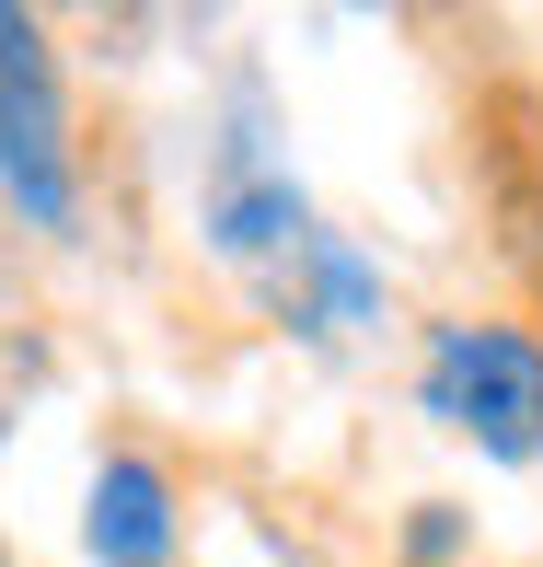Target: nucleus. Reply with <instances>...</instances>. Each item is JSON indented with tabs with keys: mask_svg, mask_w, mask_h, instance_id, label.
<instances>
[{
	"mask_svg": "<svg viewBox=\"0 0 543 567\" xmlns=\"http://www.w3.org/2000/svg\"><path fill=\"white\" fill-rule=\"evenodd\" d=\"M417 394H428L439 429H462V441L498 452V463L543 452V348L521 337V324H439Z\"/></svg>",
	"mask_w": 543,
	"mask_h": 567,
	"instance_id": "nucleus-1",
	"label": "nucleus"
},
{
	"mask_svg": "<svg viewBox=\"0 0 543 567\" xmlns=\"http://www.w3.org/2000/svg\"><path fill=\"white\" fill-rule=\"evenodd\" d=\"M0 186L46 231L82 209V186H70V105H59V59H46L35 12H0Z\"/></svg>",
	"mask_w": 543,
	"mask_h": 567,
	"instance_id": "nucleus-2",
	"label": "nucleus"
},
{
	"mask_svg": "<svg viewBox=\"0 0 543 567\" xmlns=\"http://www.w3.org/2000/svg\"><path fill=\"white\" fill-rule=\"evenodd\" d=\"M82 545L105 556V567H163V556H174V486H163V463L116 452L105 475H93V522H82Z\"/></svg>",
	"mask_w": 543,
	"mask_h": 567,
	"instance_id": "nucleus-3",
	"label": "nucleus"
}]
</instances>
